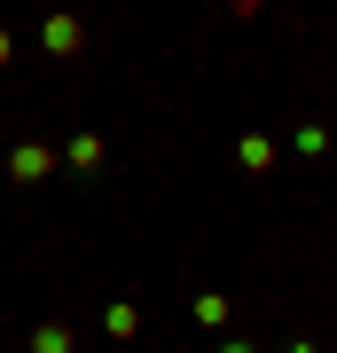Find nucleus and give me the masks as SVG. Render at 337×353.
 <instances>
[{
    "instance_id": "obj_1",
    "label": "nucleus",
    "mask_w": 337,
    "mask_h": 353,
    "mask_svg": "<svg viewBox=\"0 0 337 353\" xmlns=\"http://www.w3.org/2000/svg\"><path fill=\"white\" fill-rule=\"evenodd\" d=\"M32 353H71V330H39V338H32Z\"/></svg>"
},
{
    "instance_id": "obj_2",
    "label": "nucleus",
    "mask_w": 337,
    "mask_h": 353,
    "mask_svg": "<svg viewBox=\"0 0 337 353\" xmlns=\"http://www.w3.org/2000/svg\"><path fill=\"white\" fill-rule=\"evenodd\" d=\"M220 353H251V345H243V338H227V345H220Z\"/></svg>"
}]
</instances>
